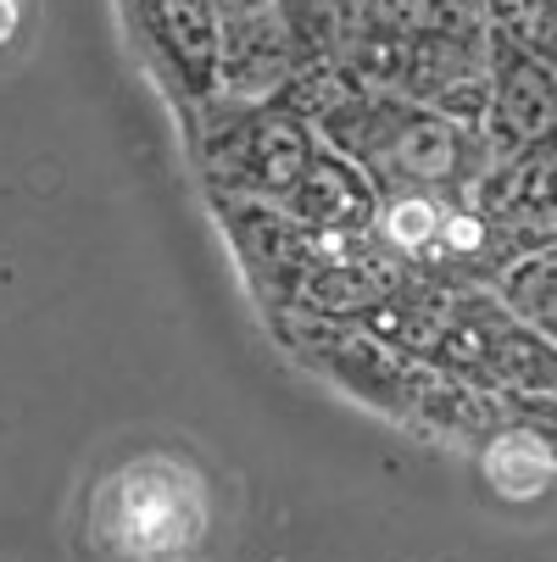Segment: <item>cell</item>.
Instances as JSON below:
<instances>
[{"label": "cell", "instance_id": "obj_1", "mask_svg": "<svg viewBox=\"0 0 557 562\" xmlns=\"http://www.w3.org/2000/svg\"><path fill=\"white\" fill-rule=\"evenodd\" d=\"M318 134L374 179L379 201L390 195L457 201L491 168L486 128L457 123L430 101L390 95V90H346L341 101L318 112Z\"/></svg>", "mask_w": 557, "mask_h": 562}, {"label": "cell", "instance_id": "obj_4", "mask_svg": "<svg viewBox=\"0 0 557 562\" xmlns=\"http://www.w3.org/2000/svg\"><path fill=\"white\" fill-rule=\"evenodd\" d=\"M486 139L491 162H530L557 145V67L519 45L513 34H491L486 50Z\"/></svg>", "mask_w": 557, "mask_h": 562}, {"label": "cell", "instance_id": "obj_3", "mask_svg": "<svg viewBox=\"0 0 557 562\" xmlns=\"http://www.w3.org/2000/svg\"><path fill=\"white\" fill-rule=\"evenodd\" d=\"M196 150H201L218 195L241 190V195L285 206V195L307 179L312 156L324 145L312 134V117L296 112L290 101L246 106V101L212 95L196 112Z\"/></svg>", "mask_w": 557, "mask_h": 562}, {"label": "cell", "instance_id": "obj_6", "mask_svg": "<svg viewBox=\"0 0 557 562\" xmlns=\"http://www.w3.org/2000/svg\"><path fill=\"white\" fill-rule=\"evenodd\" d=\"M285 212L312 239H352V234H368L379 223V190L357 162H346L335 145H324L312 156L307 179L285 195Z\"/></svg>", "mask_w": 557, "mask_h": 562}, {"label": "cell", "instance_id": "obj_2", "mask_svg": "<svg viewBox=\"0 0 557 562\" xmlns=\"http://www.w3.org/2000/svg\"><path fill=\"white\" fill-rule=\"evenodd\" d=\"M101 562H196L212 540L207 479L179 451H145L112 468L85 513Z\"/></svg>", "mask_w": 557, "mask_h": 562}, {"label": "cell", "instance_id": "obj_5", "mask_svg": "<svg viewBox=\"0 0 557 562\" xmlns=\"http://www.w3.org/2000/svg\"><path fill=\"white\" fill-rule=\"evenodd\" d=\"M218 212H223L234 251L246 257L252 279L274 301H301V284L312 273V257H318V239L285 206L257 201V195H218Z\"/></svg>", "mask_w": 557, "mask_h": 562}, {"label": "cell", "instance_id": "obj_8", "mask_svg": "<svg viewBox=\"0 0 557 562\" xmlns=\"http://www.w3.org/2000/svg\"><path fill=\"white\" fill-rule=\"evenodd\" d=\"M502 301L519 324H530L541 340L557 346V246L513 257L502 268Z\"/></svg>", "mask_w": 557, "mask_h": 562}, {"label": "cell", "instance_id": "obj_9", "mask_svg": "<svg viewBox=\"0 0 557 562\" xmlns=\"http://www.w3.org/2000/svg\"><path fill=\"white\" fill-rule=\"evenodd\" d=\"M212 7H218V18H223V23H257V18L285 12L279 0H212Z\"/></svg>", "mask_w": 557, "mask_h": 562}, {"label": "cell", "instance_id": "obj_10", "mask_svg": "<svg viewBox=\"0 0 557 562\" xmlns=\"http://www.w3.org/2000/svg\"><path fill=\"white\" fill-rule=\"evenodd\" d=\"M12 29H18V0H0V45L12 40Z\"/></svg>", "mask_w": 557, "mask_h": 562}, {"label": "cell", "instance_id": "obj_7", "mask_svg": "<svg viewBox=\"0 0 557 562\" xmlns=\"http://www.w3.org/2000/svg\"><path fill=\"white\" fill-rule=\"evenodd\" d=\"M140 23L151 45L168 56L185 95H218V61H223V18L212 0H140Z\"/></svg>", "mask_w": 557, "mask_h": 562}]
</instances>
